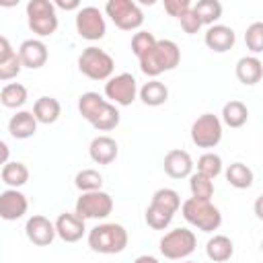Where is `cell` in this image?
<instances>
[{"mask_svg": "<svg viewBox=\"0 0 263 263\" xmlns=\"http://www.w3.org/2000/svg\"><path fill=\"white\" fill-rule=\"evenodd\" d=\"M78 111L80 115L99 132H109L115 129L119 125V111L113 103H109L107 99H103L99 92H82L78 99Z\"/></svg>", "mask_w": 263, "mask_h": 263, "instance_id": "1", "label": "cell"}, {"mask_svg": "<svg viewBox=\"0 0 263 263\" xmlns=\"http://www.w3.org/2000/svg\"><path fill=\"white\" fill-rule=\"evenodd\" d=\"M138 62H140V70L146 76L156 78L162 72H171V70H175L179 66V62H181V49L171 39H158L156 45L146 55H142Z\"/></svg>", "mask_w": 263, "mask_h": 263, "instance_id": "2", "label": "cell"}, {"mask_svg": "<svg viewBox=\"0 0 263 263\" xmlns=\"http://www.w3.org/2000/svg\"><path fill=\"white\" fill-rule=\"evenodd\" d=\"M127 240V230L115 222H105L88 230V247L101 255H115L125 251Z\"/></svg>", "mask_w": 263, "mask_h": 263, "instance_id": "3", "label": "cell"}, {"mask_svg": "<svg viewBox=\"0 0 263 263\" xmlns=\"http://www.w3.org/2000/svg\"><path fill=\"white\" fill-rule=\"evenodd\" d=\"M181 214L191 226H195L201 232H214L222 224L220 210L208 199H195V197L185 199L181 205Z\"/></svg>", "mask_w": 263, "mask_h": 263, "instance_id": "4", "label": "cell"}, {"mask_svg": "<svg viewBox=\"0 0 263 263\" xmlns=\"http://www.w3.org/2000/svg\"><path fill=\"white\" fill-rule=\"evenodd\" d=\"M27 23L29 29L39 37H49L58 31L55 4L49 0H29L27 2Z\"/></svg>", "mask_w": 263, "mask_h": 263, "instance_id": "5", "label": "cell"}, {"mask_svg": "<svg viewBox=\"0 0 263 263\" xmlns=\"http://www.w3.org/2000/svg\"><path fill=\"white\" fill-rule=\"evenodd\" d=\"M78 70L90 80H109L115 70L113 58L101 47H86L78 55Z\"/></svg>", "mask_w": 263, "mask_h": 263, "instance_id": "6", "label": "cell"}, {"mask_svg": "<svg viewBox=\"0 0 263 263\" xmlns=\"http://www.w3.org/2000/svg\"><path fill=\"white\" fill-rule=\"evenodd\" d=\"M197 247V238L189 228H173L160 238V253L166 259L179 261L189 257Z\"/></svg>", "mask_w": 263, "mask_h": 263, "instance_id": "7", "label": "cell"}, {"mask_svg": "<svg viewBox=\"0 0 263 263\" xmlns=\"http://www.w3.org/2000/svg\"><path fill=\"white\" fill-rule=\"evenodd\" d=\"M105 12L121 31L140 29L144 23V12L134 0H109L105 4Z\"/></svg>", "mask_w": 263, "mask_h": 263, "instance_id": "8", "label": "cell"}, {"mask_svg": "<svg viewBox=\"0 0 263 263\" xmlns=\"http://www.w3.org/2000/svg\"><path fill=\"white\" fill-rule=\"evenodd\" d=\"M222 140V119L214 113H203L191 123V142L197 148H216Z\"/></svg>", "mask_w": 263, "mask_h": 263, "instance_id": "9", "label": "cell"}, {"mask_svg": "<svg viewBox=\"0 0 263 263\" xmlns=\"http://www.w3.org/2000/svg\"><path fill=\"white\" fill-rule=\"evenodd\" d=\"M74 212L84 220L107 218L113 212V197L107 191H88L76 199Z\"/></svg>", "mask_w": 263, "mask_h": 263, "instance_id": "10", "label": "cell"}, {"mask_svg": "<svg viewBox=\"0 0 263 263\" xmlns=\"http://www.w3.org/2000/svg\"><path fill=\"white\" fill-rule=\"evenodd\" d=\"M138 92H140L138 90V82L129 72H121L117 76H111L105 82V97L113 105L127 107V105H132L136 101Z\"/></svg>", "mask_w": 263, "mask_h": 263, "instance_id": "11", "label": "cell"}, {"mask_svg": "<svg viewBox=\"0 0 263 263\" xmlns=\"http://www.w3.org/2000/svg\"><path fill=\"white\" fill-rule=\"evenodd\" d=\"M76 31L86 41H99L105 37V16L97 6H82L76 12Z\"/></svg>", "mask_w": 263, "mask_h": 263, "instance_id": "12", "label": "cell"}, {"mask_svg": "<svg viewBox=\"0 0 263 263\" xmlns=\"http://www.w3.org/2000/svg\"><path fill=\"white\" fill-rule=\"evenodd\" d=\"M25 234L27 238L37 245V247H49L53 242V238L58 236L55 232V222H51L49 218L41 216V214H35L27 220L25 224Z\"/></svg>", "mask_w": 263, "mask_h": 263, "instance_id": "13", "label": "cell"}, {"mask_svg": "<svg viewBox=\"0 0 263 263\" xmlns=\"http://www.w3.org/2000/svg\"><path fill=\"white\" fill-rule=\"evenodd\" d=\"M29 210L27 195L21 193L18 189H4L0 193V218L6 222H14L23 218Z\"/></svg>", "mask_w": 263, "mask_h": 263, "instance_id": "14", "label": "cell"}, {"mask_svg": "<svg viewBox=\"0 0 263 263\" xmlns=\"http://www.w3.org/2000/svg\"><path fill=\"white\" fill-rule=\"evenodd\" d=\"M164 173L171 177V179H187L193 175V158L189 152L181 150V148H173L164 154Z\"/></svg>", "mask_w": 263, "mask_h": 263, "instance_id": "15", "label": "cell"}, {"mask_svg": "<svg viewBox=\"0 0 263 263\" xmlns=\"http://www.w3.org/2000/svg\"><path fill=\"white\" fill-rule=\"evenodd\" d=\"M55 232L64 242H78L86 232L84 218H80L76 212H64L55 220Z\"/></svg>", "mask_w": 263, "mask_h": 263, "instance_id": "16", "label": "cell"}, {"mask_svg": "<svg viewBox=\"0 0 263 263\" xmlns=\"http://www.w3.org/2000/svg\"><path fill=\"white\" fill-rule=\"evenodd\" d=\"M18 55H21L23 68L39 70L41 66H45L49 53H47V45H45L41 39H27V41L21 43Z\"/></svg>", "mask_w": 263, "mask_h": 263, "instance_id": "17", "label": "cell"}, {"mask_svg": "<svg viewBox=\"0 0 263 263\" xmlns=\"http://www.w3.org/2000/svg\"><path fill=\"white\" fill-rule=\"evenodd\" d=\"M203 41H205V45H208L212 51H216V53H226V51H230V49L234 47L236 35H234V31H232L230 27H226V25H212V27H208V31H205V35H203Z\"/></svg>", "mask_w": 263, "mask_h": 263, "instance_id": "18", "label": "cell"}, {"mask_svg": "<svg viewBox=\"0 0 263 263\" xmlns=\"http://www.w3.org/2000/svg\"><path fill=\"white\" fill-rule=\"evenodd\" d=\"M21 70H23V62H21L18 51H14L10 41L2 35L0 37V80L6 82L10 78L18 76Z\"/></svg>", "mask_w": 263, "mask_h": 263, "instance_id": "19", "label": "cell"}, {"mask_svg": "<svg viewBox=\"0 0 263 263\" xmlns=\"http://www.w3.org/2000/svg\"><path fill=\"white\" fill-rule=\"evenodd\" d=\"M117 152H119L117 142L111 136H97L88 146L90 160L97 164H111L117 158Z\"/></svg>", "mask_w": 263, "mask_h": 263, "instance_id": "20", "label": "cell"}, {"mask_svg": "<svg viewBox=\"0 0 263 263\" xmlns=\"http://www.w3.org/2000/svg\"><path fill=\"white\" fill-rule=\"evenodd\" d=\"M236 78L245 86H253L263 78V62L257 55H242L236 62Z\"/></svg>", "mask_w": 263, "mask_h": 263, "instance_id": "21", "label": "cell"}, {"mask_svg": "<svg viewBox=\"0 0 263 263\" xmlns=\"http://www.w3.org/2000/svg\"><path fill=\"white\" fill-rule=\"evenodd\" d=\"M37 119L33 111H16L8 121V132L14 140H27L37 132Z\"/></svg>", "mask_w": 263, "mask_h": 263, "instance_id": "22", "label": "cell"}, {"mask_svg": "<svg viewBox=\"0 0 263 263\" xmlns=\"http://www.w3.org/2000/svg\"><path fill=\"white\" fill-rule=\"evenodd\" d=\"M60 113H62V105L55 97H39L33 105V115L43 125L55 123L60 119Z\"/></svg>", "mask_w": 263, "mask_h": 263, "instance_id": "23", "label": "cell"}, {"mask_svg": "<svg viewBox=\"0 0 263 263\" xmlns=\"http://www.w3.org/2000/svg\"><path fill=\"white\" fill-rule=\"evenodd\" d=\"M205 255L214 263H224L234 255V245L226 234H214L205 242Z\"/></svg>", "mask_w": 263, "mask_h": 263, "instance_id": "24", "label": "cell"}, {"mask_svg": "<svg viewBox=\"0 0 263 263\" xmlns=\"http://www.w3.org/2000/svg\"><path fill=\"white\" fill-rule=\"evenodd\" d=\"M138 95H140V101L144 105H148V107H160V105H164L168 101V88H166V84L160 82V80H156V78L148 80L140 88Z\"/></svg>", "mask_w": 263, "mask_h": 263, "instance_id": "25", "label": "cell"}, {"mask_svg": "<svg viewBox=\"0 0 263 263\" xmlns=\"http://www.w3.org/2000/svg\"><path fill=\"white\" fill-rule=\"evenodd\" d=\"M0 177H2V183H4L8 189H18V187H23V185L29 181V168H27L23 162L12 160V162L2 164Z\"/></svg>", "mask_w": 263, "mask_h": 263, "instance_id": "26", "label": "cell"}, {"mask_svg": "<svg viewBox=\"0 0 263 263\" xmlns=\"http://www.w3.org/2000/svg\"><path fill=\"white\" fill-rule=\"evenodd\" d=\"M249 119V109L242 101H228L222 107V123H226L228 127H242Z\"/></svg>", "mask_w": 263, "mask_h": 263, "instance_id": "27", "label": "cell"}, {"mask_svg": "<svg viewBox=\"0 0 263 263\" xmlns=\"http://www.w3.org/2000/svg\"><path fill=\"white\" fill-rule=\"evenodd\" d=\"M27 86H23L21 82H8L2 86L0 90V103L6 107V109H18L27 103Z\"/></svg>", "mask_w": 263, "mask_h": 263, "instance_id": "28", "label": "cell"}, {"mask_svg": "<svg viewBox=\"0 0 263 263\" xmlns=\"http://www.w3.org/2000/svg\"><path fill=\"white\" fill-rule=\"evenodd\" d=\"M253 171L245 162H232L226 168V181L234 189H249L253 185Z\"/></svg>", "mask_w": 263, "mask_h": 263, "instance_id": "29", "label": "cell"}, {"mask_svg": "<svg viewBox=\"0 0 263 263\" xmlns=\"http://www.w3.org/2000/svg\"><path fill=\"white\" fill-rule=\"evenodd\" d=\"M193 12L199 16L201 25H214L222 16V4L218 0H197L193 4Z\"/></svg>", "mask_w": 263, "mask_h": 263, "instance_id": "30", "label": "cell"}, {"mask_svg": "<svg viewBox=\"0 0 263 263\" xmlns=\"http://www.w3.org/2000/svg\"><path fill=\"white\" fill-rule=\"evenodd\" d=\"M74 185H76L82 193L101 191V187H103V175H101L97 168H82V171L76 173Z\"/></svg>", "mask_w": 263, "mask_h": 263, "instance_id": "31", "label": "cell"}, {"mask_svg": "<svg viewBox=\"0 0 263 263\" xmlns=\"http://www.w3.org/2000/svg\"><path fill=\"white\" fill-rule=\"evenodd\" d=\"M173 218H175V214H173L171 210L160 208V205H156V203H150V205L146 208V224H148L150 228H154V230H164V228L173 222Z\"/></svg>", "mask_w": 263, "mask_h": 263, "instance_id": "32", "label": "cell"}, {"mask_svg": "<svg viewBox=\"0 0 263 263\" xmlns=\"http://www.w3.org/2000/svg\"><path fill=\"white\" fill-rule=\"evenodd\" d=\"M189 189H191V197L195 199H212L214 195V181L203 177L201 173H193L189 177Z\"/></svg>", "mask_w": 263, "mask_h": 263, "instance_id": "33", "label": "cell"}, {"mask_svg": "<svg viewBox=\"0 0 263 263\" xmlns=\"http://www.w3.org/2000/svg\"><path fill=\"white\" fill-rule=\"evenodd\" d=\"M197 173H201L208 179H216L222 173V158L216 152H205L197 158Z\"/></svg>", "mask_w": 263, "mask_h": 263, "instance_id": "34", "label": "cell"}, {"mask_svg": "<svg viewBox=\"0 0 263 263\" xmlns=\"http://www.w3.org/2000/svg\"><path fill=\"white\" fill-rule=\"evenodd\" d=\"M150 203H156V205H160V208H166V210H171L173 214H177L179 208L183 205V203H181V195H179L175 189H171V187H162V189L154 191Z\"/></svg>", "mask_w": 263, "mask_h": 263, "instance_id": "35", "label": "cell"}, {"mask_svg": "<svg viewBox=\"0 0 263 263\" xmlns=\"http://www.w3.org/2000/svg\"><path fill=\"white\" fill-rule=\"evenodd\" d=\"M245 43H247V49H251L253 53H261L263 51V21H255V23H251L247 27Z\"/></svg>", "mask_w": 263, "mask_h": 263, "instance_id": "36", "label": "cell"}, {"mask_svg": "<svg viewBox=\"0 0 263 263\" xmlns=\"http://www.w3.org/2000/svg\"><path fill=\"white\" fill-rule=\"evenodd\" d=\"M156 37L150 33V31H138L134 37H132V51L134 55L140 60L142 55H146L154 45H156Z\"/></svg>", "mask_w": 263, "mask_h": 263, "instance_id": "37", "label": "cell"}, {"mask_svg": "<svg viewBox=\"0 0 263 263\" xmlns=\"http://www.w3.org/2000/svg\"><path fill=\"white\" fill-rule=\"evenodd\" d=\"M191 8H193L191 0H164V10H166L171 16H175L177 21H179L185 12H189Z\"/></svg>", "mask_w": 263, "mask_h": 263, "instance_id": "38", "label": "cell"}, {"mask_svg": "<svg viewBox=\"0 0 263 263\" xmlns=\"http://www.w3.org/2000/svg\"><path fill=\"white\" fill-rule=\"evenodd\" d=\"M179 23H181L183 31L189 33V35H195V33L201 29V21H199V16L193 12V8H191L189 12H185V14L179 18Z\"/></svg>", "mask_w": 263, "mask_h": 263, "instance_id": "39", "label": "cell"}, {"mask_svg": "<svg viewBox=\"0 0 263 263\" xmlns=\"http://www.w3.org/2000/svg\"><path fill=\"white\" fill-rule=\"evenodd\" d=\"M53 4H55L58 8H62V10H76V12L82 8L78 0H55Z\"/></svg>", "mask_w": 263, "mask_h": 263, "instance_id": "40", "label": "cell"}, {"mask_svg": "<svg viewBox=\"0 0 263 263\" xmlns=\"http://www.w3.org/2000/svg\"><path fill=\"white\" fill-rule=\"evenodd\" d=\"M253 210H255V216L263 222V195H259L257 199H255V205H253Z\"/></svg>", "mask_w": 263, "mask_h": 263, "instance_id": "41", "label": "cell"}, {"mask_svg": "<svg viewBox=\"0 0 263 263\" xmlns=\"http://www.w3.org/2000/svg\"><path fill=\"white\" fill-rule=\"evenodd\" d=\"M134 263H160V261L156 257H152V255H140V257H136Z\"/></svg>", "mask_w": 263, "mask_h": 263, "instance_id": "42", "label": "cell"}, {"mask_svg": "<svg viewBox=\"0 0 263 263\" xmlns=\"http://www.w3.org/2000/svg\"><path fill=\"white\" fill-rule=\"evenodd\" d=\"M0 150H2V164L10 162L8 160V146H6V142H0Z\"/></svg>", "mask_w": 263, "mask_h": 263, "instance_id": "43", "label": "cell"}, {"mask_svg": "<svg viewBox=\"0 0 263 263\" xmlns=\"http://www.w3.org/2000/svg\"><path fill=\"white\" fill-rule=\"evenodd\" d=\"M185 263H195V261H185Z\"/></svg>", "mask_w": 263, "mask_h": 263, "instance_id": "44", "label": "cell"}, {"mask_svg": "<svg viewBox=\"0 0 263 263\" xmlns=\"http://www.w3.org/2000/svg\"><path fill=\"white\" fill-rule=\"evenodd\" d=\"M261 251H263V240H261Z\"/></svg>", "mask_w": 263, "mask_h": 263, "instance_id": "45", "label": "cell"}]
</instances>
